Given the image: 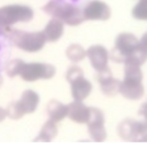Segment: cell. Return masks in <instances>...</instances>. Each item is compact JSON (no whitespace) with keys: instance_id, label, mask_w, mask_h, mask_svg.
I'll return each instance as SVG.
<instances>
[{"instance_id":"obj_1","label":"cell","mask_w":147,"mask_h":149,"mask_svg":"<svg viewBox=\"0 0 147 149\" xmlns=\"http://www.w3.org/2000/svg\"><path fill=\"white\" fill-rule=\"evenodd\" d=\"M34 17V10L24 5H8L0 8V26L8 28L18 22H29Z\"/></svg>"},{"instance_id":"obj_2","label":"cell","mask_w":147,"mask_h":149,"mask_svg":"<svg viewBox=\"0 0 147 149\" xmlns=\"http://www.w3.org/2000/svg\"><path fill=\"white\" fill-rule=\"evenodd\" d=\"M13 42L20 49L35 53L44 48L46 44V38L44 32H23V31H14L13 32Z\"/></svg>"},{"instance_id":"obj_3","label":"cell","mask_w":147,"mask_h":149,"mask_svg":"<svg viewBox=\"0 0 147 149\" xmlns=\"http://www.w3.org/2000/svg\"><path fill=\"white\" fill-rule=\"evenodd\" d=\"M139 40L132 33H121L115 40V47L110 54L113 61L125 62L127 58L138 48Z\"/></svg>"},{"instance_id":"obj_4","label":"cell","mask_w":147,"mask_h":149,"mask_svg":"<svg viewBox=\"0 0 147 149\" xmlns=\"http://www.w3.org/2000/svg\"><path fill=\"white\" fill-rule=\"evenodd\" d=\"M55 71L54 67L47 63H24L20 76L24 81L31 83L39 79H51Z\"/></svg>"},{"instance_id":"obj_5","label":"cell","mask_w":147,"mask_h":149,"mask_svg":"<svg viewBox=\"0 0 147 149\" xmlns=\"http://www.w3.org/2000/svg\"><path fill=\"white\" fill-rule=\"evenodd\" d=\"M83 15L84 19L90 21H107L109 19L111 12L106 2L101 0H92L85 6Z\"/></svg>"},{"instance_id":"obj_6","label":"cell","mask_w":147,"mask_h":149,"mask_svg":"<svg viewBox=\"0 0 147 149\" xmlns=\"http://www.w3.org/2000/svg\"><path fill=\"white\" fill-rule=\"evenodd\" d=\"M86 56L89 57L91 62L92 67L95 69V71H101L106 69L108 65V60H109V53L108 51L101 46V45H93L88 51H86Z\"/></svg>"},{"instance_id":"obj_7","label":"cell","mask_w":147,"mask_h":149,"mask_svg":"<svg viewBox=\"0 0 147 149\" xmlns=\"http://www.w3.org/2000/svg\"><path fill=\"white\" fill-rule=\"evenodd\" d=\"M57 19H61L63 22V24H68L70 26H76L85 19L82 10L78 7L69 5V3L62 5V8L59 13Z\"/></svg>"},{"instance_id":"obj_8","label":"cell","mask_w":147,"mask_h":149,"mask_svg":"<svg viewBox=\"0 0 147 149\" xmlns=\"http://www.w3.org/2000/svg\"><path fill=\"white\" fill-rule=\"evenodd\" d=\"M118 92L128 100H139L143 97L145 90L141 81L139 80L123 79V81L120 83Z\"/></svg>"},{"instance_id":"obj_9","label":"cell","mask_w":147,"mask_h":149,"mask_svg":"<svg viewBox=\"0 0 147 149\" xmlns=\"http://www.w3.org/2000/svg\"><path fill=\"white\" fill-rule=\"evenodd\" d=\"M98 80L100 83L101 91L104 94L113 96L116 93H118L120 83L111 76L108 67L106 69L101 70V71H98Z\"/></svg>"},{"instance_id":"obj_10","label":"cell","mask_w":147,"mask_h":149,"mask_svg":"<svg viewBox=\"0 0 147 149\" xmlns=\"http://www.w3.org/2000/svg\"><path fill=\"white\" fill-rule=\"evenodd\" d=\"M71 85V95L75 101H83L85 100L92 91V84L84 78V76L78 77L77 79L70 83Z\"/></svg>"},{"instance_id":"obj_11","label":"cell","mask_w":147,"mask_h":149,"mask_svg":"<svg viewBox=\"0 0 147 149\" xmlns=\"http://www.w3.org/2000/svg\"><path fill=\"white\" fill-rule=\"evenodd\" d=\"M90 115V108H88L82 101H74L68 106V117L78 124H86Z\"/></svg>"},{"instance_id":"obj_12","label":"cell","mask_w":147,"mask_h":149,"mask_svg":"<svg viewBox=\"0 0 147 149\" xmlns=\"http://www.w3.org/2000/svg\"><path fill=\"white\" fill-rule=\"evenodd\" d=\"M63 31H64L63 22L59 19H52L47 23V25L45 26V30L43 32H44L47 41L54 42L62 37Z\"/></svg>"},{"instance_id":"obj_13","label":"cell","mask_w":147,"mask_h":149,"mask_svg":"<svg viewBox=\"0 0 147 149\" xmlns=\"http://www.w3.org/2000/svg\"><path fill=\"white\" fill-rule=\"evenodd\" d=\"M47 113H48L50 120L54 123H59L68 116V106L56 100H52L47 104Z\"/></svg>"},{"instance_id":"obj_14","label":"cell","mask_w":147,"mask_h":149,"mask_svg":"<svg viewBox=\"0 0 147 149\" xmlns=\"http://www.w3.org/2000/svg\"><path fill=\"white\" fill-rule=\"evenodd\" d=\"M39 95L32 91V90H27L24 91L22 96H21V100L18 101L22 109L24 110L25 113H32V112L36 111L37 107L39 104Z\"/></svg>"},{"instance_id":"obj_15","label":"cell","mask_w":147,"mask_h":149,"mask_svg":"<svg viewBox=\"0 0 147 149\" xmlns=\"http://www.w3.org/2000/svg\"><path fill=\"white\" fill-rule=\"evenodd\" d=\"M57 134V127H56V123L48 120L45 123V125L43 126V129L40 131L38 138L36 141H44V142H50L54 139Z\"/></svg>"},{"instance_id":"obj_16","label":"cell","mask_w":147,"mask_h":149,"mask_svg":"<svg viewBox=\"0 0 147 149\" xmlns=\"http://www.w3.org/2000/svg\"><path fill=\"white\" fill-rule=\"evenodd\" d=\"M118 134L124 140L133 141L134 140V122L130 119L124 120L118 126Z\"/></svg>"},{"instance_id":"obj_17","label":"cell","mask_w":147,"mask_h":149,"mask_svg":"<svg viewBox=\"0 0 147 149\" xmlns=\"http://www.w3.org/2000/svg\"><path fill=\"white\" fill-rule=\"evenodd\" d=\"M66 54H67V57H68L70 61H73V62L76 63V62L82 61V60L86 56V51H85L82 46H79V45H77V44H74V45L69 46V47L67 48Z\"/></svg>"},{"instance_id":"obj_18","label":"cell","mask_w":147,"mask_h":149,"mask_svg":"<svg viewBox=\"0 0 147 149\" xmlns=\"http://www.w3.org/2000/svg\"><path fill=\"white\" fill-rule=\"evenodd\" d=\"M86 124L89 126L105 125V117H104L102 111L97 108H90V115H89V119Z\"/></svg>"},{"instance_id":"obj_19","label":"cell","mask_w":147,"mask_h":149,"mask_svg":"<svg viewBox=\"0 0 147 149\" xmlns=\"http://www.w3.org/2000/svg\"><path fill=\"white\" fill-rule=\"evenodd\" d=\"M132 16L140 21H147V0H140L133 7Z\"/></svg>"},{"instance_id":"obj_20","label":"cell","mask_w":147,"mask_h":149,"mask_svg":"<svg viewBox=\"0 0 147 149\" xmlns=\"http://www.w3.org/2000/svg\"><path fill=\"white\" fill-rule=\"evenodd\" d=\"M62 5H63V2H60V1H57V0H51V1H48V2L43 7V10H44L46 14H48L50 16H52V17H54V19H57L59 13H60V10H61V8H62Z\"/></svg>"},{"instance_id":"obj_21","label":"cell","mask_w":147,"mask_h":149,"mask_svg":"<svg viewBox=\"0 0 147 149\" xmlns=\"http://www.w3.org/2000/svg\"><path fill=\"white\" fill-rule=\"evenodd\" d=\"M6 113H7V116L9 117V118H12V119H20L21 117H23L24 115H25V112L24 110L22 109V107H21V104H20V102H12V103H9V106L7 107V109H6Z\"/></svg>"},{"instance_id":"obj_22","label":"cell","mask_w":147,"mask_h":149,"mask_svg":"<svg viewBox=\"0 0 147 149\" xmlns=\"http://www.w3.org/2000/svg\"><path fill=\"white\" fill-rule=\"evenodd\" d=\"M89 133L91 138L97 142H102L105 141L107 136V132L105 130V125H99V126H89Z\"/></svg>"},{"instance_id":"obj_23","label":"cell","mask_w":147,"mask_h":149,"mask_svg":"<svg viewBox=\"0 0 147 149\" xmlns=\"http://www.w3.org/2000/svg\"><path fill=\"white\" fill-rule=\"evenodd\" d=\"M24 63L25 62L22 61V60H12L6 65V74H7V76L8 77H15V76L20 74Z\"/></svg>"},{"instance_id":"obj_24","label":"cell","mask_w":147,"mask_h":149,"mask_svg":"<svg viewBox=\"0 0 147 149\" xmlns=\"http://www.w3.org/2000/svg\"><path fill=\"white\" fill-rule=\"evenodd\" d=\"M82 76H83V70L80 68H78V67H71V68L68 69L66 77H67V80L69 83H71L73 80L77 79L78 77H82Z\"/></svg>"},{"instance_id":"obj_25","label":"cell","mask_w":147,"mask_h":149,"mask_svg":"<svg viewBox=\"0 0 147 149\" xmlns=\"http://www.w3.org/2000/svg\"><path fill=\"white\" fill-rule=\"evenodd\" d=\"M138 46H139V48H140L145 54H147V32L146 33H144L143 37L140 38Z\"/></svg>"},{"instance_id":"obj_26","label":"cell","mask_w":147,"mask_h":149,"mask_svg":"<svg viewBox=\"0 0 147 149\" xmlns=\"http://www.w3.org/2000/svg\"><path fill=\"white\" fill-rule=\"evenodd\" d=\"M139 115H140V116H143L145 119H147V102H146V103H144V104L140 107Z\"/></svg>"},{"instance_id":"obj_27","label":"cell","mask_w":147,"mask_h":149,"mask_svg":"<svg viewBox=\"0 0 147 149\" xmlns=\"http://www.w3.org/2000/svg\"><path fill=\"white\" fill-rule=\"evenodd\" d=\"M7 116V113H6V110L5 109H2V108H0V122H2L4 119H5V117Z\"/></svg>"},{"instance_id":"obj_28","label":"cell","mask_w":147,"mask_h":149,"mask_svg":"<svg viewBox=\"0 0 147 149\" xmlns=\"http://www.w3.org/2000/svg\"><path fill=\"white\" fill-rule=\"evenodd\" d=\"M1 81H2V78H1V76H0V85H1Z\"/></svg>"}]
</instances>
